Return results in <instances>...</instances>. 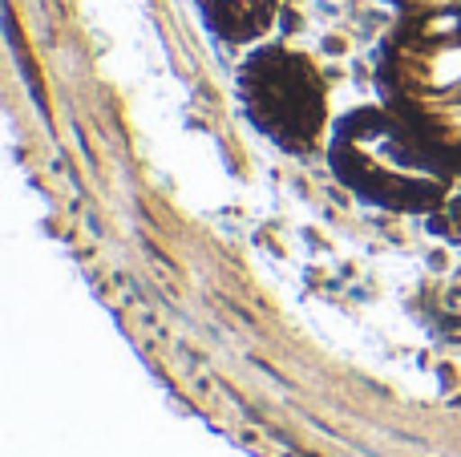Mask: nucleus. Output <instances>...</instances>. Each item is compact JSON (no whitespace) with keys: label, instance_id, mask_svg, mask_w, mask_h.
Instances as JSON below:
<instances>
[{"label":"nucleus","instance_id":"1","mask_svg":"<svg viewBox=\"0 0 461 457\" xmlns=\"http://www.w3.org/2000/svg\"><path fill=\"white\" fill-rule=\"evenodd\" d=\"M376 94L461 183V0L397 16L376 57Z\"/></svg>","mask_w":461,"mask_h":457},{"label":"nucleus","instance_id":"2","mask_svg":"<svg viewBox=\"0 0 461 457\" xmlns=\"http://www.w3.org/2000/svg\"><path fill=\"white\" fill-rule=\"evenodd\" d=\"M324 154L352 194L401 215H438L457 191V178L384 102L344 113L332 126Z\"/></svg>","mask_w":461,"mask_h":457},{"label":"nucleus","instance_id":"3","mask_svg":"<svg viewBox=\"0 0 461 457\" xmlns=\"http://www.w3.org/2000/svg\"><path fill=\"white\" fill-rule=\"evenodd\" d=\"M239 97L251 126L287 154L308 158L332 138L328 77L300 49L259 45L239 69Z\"/></svg>","mask_w":461,"mask_h":457},{"label":"nucleus","instance_id":"4","mask_svg":"<svg viewBox=\"0 0 461 457\" xmlns=\"http://www.w3.org/2000/svg\"><path fill=\"white\" fill-rule=\"evenodd\" d=\"M203 24L227 45L259 40L279 13V0H194Z\"/></svg>","mask_w":461,"mask_h":457},{"label":"nucleus","instance_id":"5","mask_svg":"<svg viewBox=\"0 0 461 457\" xmlns=\"http://www.w3.org/2000/svg\"><path fill=\"white\" fill-rule=\"evenodd\" d=\"M433 219H441V227H446V231L461 243V183H457V191L449 194V202H446V207H441Z\"/></svg>","mask_w":461,"mask_h":457},{"label":"nucleus","instance_id":"6","mask_svg":"<svg viewBox=\"0 0 461 457\" xmlns=\"http://www.w3.org/2000/svg\"><path fill=\"white\" fill-rule=\"evenodd\" d=\"M401 4V13H405V8H417V4H425V0H397Z\"/></svg>","mask_w":461,"mask_h":457}]
</instances>
